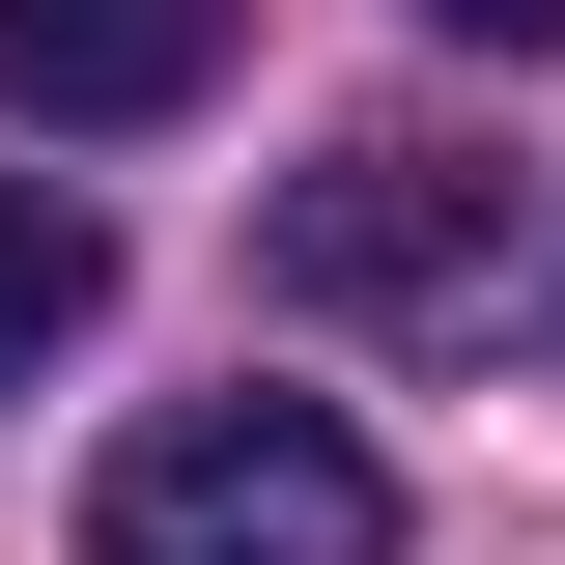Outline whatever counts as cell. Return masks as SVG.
I'll use <instances>...</instances> for the list:
<instances>
[{"mask_svg": "<svg viewBox=\"0 0 565 565\" xmlns=\"http://www.w3.org/2000/svg\"><path fill=\"white\" fill-rule=\"evenodd\" d=\"M85 565H396V481H367V424L311 396H170L85 481Z\"/></svg>", "mask_w": 565, "mask_h": 565, "instance_id": "6da1fadb", "label": "cell"}, {"mask_svg": "<svg viewBox=\"0 0 565 565\" xmlns=\"http://www.w3.org/2000/svg\"><path fill=\"white\" fill-rule=\"evenodd\" d=\"M255 282H282V311H481V282H509V170H452V141H340V170L255 199Z\"/></svg>", "mask_w": 565, "mask_h": 565, "instance_id": "7a4b0ae2", "label": "cell"}, {"mask_svg": "<svg viewBox=\"0 0 565 565\" xmlns=\"http://www.w3.org/2000/svg\"><path fill=\"white\" fill-rule=\"evenodd\" d=\"M226 85V0H0V114L29 141H141Z\"/></svg>", "mask_w": 565, "mask_h": 565, "instance_id": "3957f363", "label": "cell"}, {"mask_svg": "<svg viewBox=\"0 0 565 565\" xmlns=\"http://www.w3.org/2000/svg\"><path fill=\"white\" fill-rule=\"evenodd\" d=\"M85 311H114V226H85L57 170H0V396H29V367H57Z\"/></svg>", "mask_w": 565, "mask_h": 565, "instance_id": "277c9868", "label": "cell"}, {"mask_svg": "<svg viewBox=\"0 0 565 565\" xmlns=\"http://www.w3.org/2000/svg\"><path fill=\"white\" fill-rule=\"evenodd\" d=\"M424 29H452V57H565V0H424Z\"/></svg>", "mask_w": 565, "mask_h": 565, "instance_id": "5b68a950", "label": "cell"}]
</instances>
